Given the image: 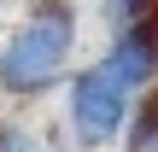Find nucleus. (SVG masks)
<instances>
[{
    "mask_svg": "<svg viewBox=\"0 0 158 152\" xmlns=\"http://www.w3.org/2000/svg\"><path fill=\"white\" fill-rule=\"evenodd\" d=\"M82 41V12L76 0H29L12 35L0 41V94L6 100H41L53 94L76 64Z\"/></svg>",
    "mask_w": 158,
    "mask_h": 152,
    "instance_id": "obj_1",
    "label": "nucleus"
},
{
    "mask_svg": "<svg viewBox=\"0 0 158 152\" xmlns=\"http://www.w3.org/2000/svg\"><path fill=\"white\" fill-rule=\"evenodd\" d=\"M135 117V94L94 59V64H76L64 76V129L82 152H111L123 146V129Z\"/></svg>",
    "mask_w": 158,
    "mask_h": 152,
    "instance_id": "obj_2",
    "label": "nucleus"
},
{
    "mask_svg": "<svg viewBox=\"0 0 158 152\" xmlns=\"http://www.w3.org/2000/svg\"><path fill=\"white\" fill-rule=\"evenodd\" d=\"M100 64H106L129 94L152 88V82H158V23L147 18V23H135V29H117V35L106 41Z\"/></svg>",
    "mask_w": 158,
    "mask_h": 152,
    "instance_id": "obj_3",
    "label": "nucleus"
},
{
    "mask_svg": "<svg viewBox=\"0 0 158 152\" xmlns=\"http://www.w3.org/2000/svg\"><path fill=\"white\" fill-rule=\"evenodd\" d=\"M123 152H158V82L135 94V117L123 129Z\"/></svg>",
    "mask_w": 158,
    "mask_h": 152,
    "instance_id": "obj_4",
    "label": "nucleus"
},
{
    "mask_svg": "<svg viewBox=\"0 0 158 152\" xmlns=\"http://www.w3.org/2000/svg\"><path fill=\"white\" fill-rule=\"evenodd\" d=\"M152 12H158V0H100V23H106V35L135 29V23H147Z\"/></svg>",
    "mask_w": 158,
    "mask_h": 152,
    "instance_id": "obj_5",
    "label": "nucleus"
},
{
    "mask_svg": "<svg viewBox=\"0 0 158 152\" xmlns=\"http://www.w3.org/2000/svg\"><path fill=\"white\" fill-rule=\"evenodd\" d=\"M0 152H53V141H41L29 123H0Z\"/></svg>",
    "mask_w": 158,
    "mask_h": 152,
    "instance_id": "obj_6",
    "label": "nucleus"
},
{
    "mask_svg": "<svg viewBox=\"0 0 158 152\" xmlns=\"http://www.w3.org/2000/svg\"><path fill=\"white\" fill-rule=\"evenodd\" d=\"M0 105H6V94H0Z\"/></svg>",
    "mask_w": 158,
    "mask_h": 152,
    "instance_id": "obj_7",
    "label": "nucleus"
}]
</instances>
